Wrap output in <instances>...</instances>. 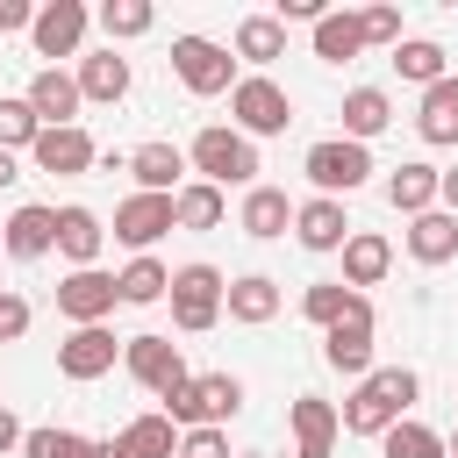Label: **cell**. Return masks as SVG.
Segmentation results:
<instances>
[{
	"instance_id": "obj_50",
	"label": "cell",
	"mask_w": 458,
	"mask_h": 458,
	"mask_svg": "<svg viewBox=\"0 0 458 458\" xmlns=\"http://www.w3.org/2000/svg\"><path fill=\"white\" fill-rule=\"evenodd\" d=\"M0 250H7V243H0Z\"/></svg>"
},
{
	"instance_id": "obj_49",
	"label": "cell",
	"mask_w": 458,
	"mask_h": 458,
	"mask_svg": "<svg viewBox=\"0 0 458 458\" xmlns=\"http://www.w3.org/2000/svg\"><path fill=\"white\" fill-rule=\"evenodd\" d=\"M0 29H7V14H0Z\"/></svg>"
},
{
	"instance_id": "obj_31",
	"label": "cell",
	"mask_w": 458,
	"mask_h": 458,
	"mask_svg": "<svg viewBox=\"0 0 458 458\" xmlns=\"http://www.w3.org/2000/svg\"><path fill=\"white\" fill-rule=\"evenodd\" d=\"M236 57H243V64H272V57H286V21H279V14H250V21H236Z\"/></svg>"
},
{
	"instance_id": "obj_15",
	"label": "cell",
	"mask_w": 458,
	"mask_h": 458,
	"mask_svg": "<svg viewBox=\"0 0 458 458\" xmlns=\"http://www.w3.org/2000/svg\"><path fill=\"white\" fill-rule=\"evenodd\" d=\"M79 79L72 72H57V64H43L36 79H29V107H36V122L43 129H72V114H79Z\"/></svg>"
},
{
	"instance_id": "obj_20",
	"label": "cell",
	"mask_w": 458,
	"mask_h": 458,
	"mask_svg": "<svg viewBox=\"0 0 458 458\" xmlns=\"http://www.w3.org/2000/svg\"><path fill=\"white\" fill-rule=\"evenodd\" d=\"M408 258H415V265H451V258H458V215H451V208L415 215V222H408Z\"/></svg>"
},
{
	"instance_id": "obj_5",
	"label": "cell",
	"mask_w": 458,
	"mask_h": 458,
	"mask_svg": "<svg viewBox=\"0 0 458 458\" xmlns=\"http://www.w3.org/2000/svg\"><path fill=\"white\" fill-rule=\"evenodd\" d=\"M172 72H179V86L200 93V100L236 93V57H229L222 43H208V36H172Z\"/></svg>"
},
{
	"instance_id": "obj_39",
	"label": "cell",
	"mask_w": 458,
	"mask_h": 458,
	"mask_svg": "<svg viewBox=\"0 0 458 458\" xmlns=\"http://www.w3.org/2000/svg\"><path fill=\"white\" fill-rule=\"evenodd\" d=\"M93 451V437H79V429H29L21 437V458H86Z\"/></svg>"
},
{
	"instance_id": "obj_8",
	"label": "cell",
	"mask_w": 458,
	"mask_h": 458,
	"mask_svg": "<svg viewBox=\"0 0 458 458\" xmlns=\"http://www.w3.org/2000/svg\"><path fill=\"white\" fill-rule=\"evenodd\" d=\"M229 114H236V129H243V136H286L293 100H286V86H272L265 72H250V79H236Z\"/></svg>"
},
{
	"instance_id": "obj_4",
	"label": "cell",
	"mask_w": 458,
	"mask_h": 458,
	"mask_svg": "<svg viewBox=\"0 0 458 458\" xmlns=\"http://www.w3.org/2000/svg\"><path fill=\"white\" fill-rule=\"evenodd\" d=\"M222 308H229V279H222L215 265H179V272H172V322H179L186 336L215 329Z\"/></svg>"
},
{
	"instance_id": "obj_46",
	"label": "cell",
	"mask_w": 458,
	"mask_h": 458,
	"mask_svg": "<svg viewBox=\"0 0 458 458\" xmlns=\"http://www.w3.org/2000/svg\"><path fill=\"white\" fill-rule=\"evenodd\" d=\"M86 458H129V451H122V444H114V437H107V444H93V451H86Z\"/></svg>"
},
{
	"instance_id": "obj_2",
	"label": "cell",
	"mask_w": 458,
	"mask_h": 458,
	"mask_svg": "<svg viewBox=\"0 0 458 458\" xmlns=\"http://www.w3.org/2000/svg\"><path fill=\"white\" fill-rule=\"evenodd\" d=\"M236 408H243V379L236 372H200L179 394H165V422L172 429H222Z\"/></svg>"
},
{
	"instance_id": "obj_43",
	"label": "cell",
	"mask_w": 458,
	"mask_h": 458,
	"mask_svg": "<svg viewBox=\"0 0 458 458\" xmlns=\"http://www.w3.org/2000/svg\"><path fill=\"white\" fill-rule=\"evenodd\" d=\"M21 437H29V429L14 422V408H0V458H7V451H21Z\"/></svg>"
},
{
	"instance_id": "obj_30",
	"label": "cell",
	"mask_w": 458,
	"mask_h": 458,
	"mask_svg": "<svg viewBox=\"0 0 458 458\" xmlns=\"http://www.w3.org/2000/svg\"><path fill=\"white\" fill-rule=\"evenodd\" d=\"M222 215H229V200H222V186H208V179H193V186L172 193V222H179V229H222Z\"/></svg>"
},
{
	"instance_id": "obj_28",
	"label": "cell",
	"mask_w": 458,
	"mask_h": 458,
	"mask_svg": "<svg viewBox=\"0 0 458 458\" xmlns=\"http://www.w3.org/2000/svg\"><path fill=\"white\" fill-rule=\"evenodd\" d=\"M279 315V279H265V272H243V279H229V322H272Z\"/></svg>"
},
{
	"instance_id": "obj_17",
	"label": "cell",
	"mask_w": 458,
	"mask_h": 458,
	"mask_svg": "<svg viewBox=\"0 0 458 458\" xmlns=\"http://www.w3.org/2000/svg\"><path fill=\"white\" fill-rule=\"evenodd\" d=\"M0 243H7V258H43V250H57V208L21 200V208L7 215V229H0Z\"/></svg>"
},
{
	"instance_id": "obj_6",
	"label": "cell",
	"mask_w": 458,
	"mask_h": 458,
	"mask_svg": "<svg viewBox=\"0 0 458 458\" xmlns=\"http://www.w3.org/2000/svg\"><path fill=\"white\" fill-rule=\"evenodd\" d=\"M308 179H315V193L322 200H336V193H358L365 179H372V150L365 143H351V136H329V143H315L308 150V165H301Z\"/></svg>"
},
{
	"instance_id": "obj_1",
	"label": "cell",
	"mask_w": 458,
	"mask_h": 458,
	"mask_svg": "<svg viewBox=\"0 0 458 458\" xmlns=\"http://www.w3.org/2000/svg\"><path fill=\"white\" fill-rule=\"evenodd\" d=\"M415 394H422V379H415L408 365H379V372L358 379V394H351L336 415H344L351 437H386L394 422H408V401H415Z\"/></svg>"
},
{
	"instance_id": "obj_22",
	"label": "cell",
	"mask_w": 458,
	"mask_h": 458,
	"mask_svg": "<svg viewBox=\"0 0 458 458\" xmlns=\"http://www.w3.org/2000/svg\"><path fill=\"white\" fill-rule=\"evenodd\" d=\"M236 222H243V236H258V243L286 236V229H293V200H286V186H250Z\"/></svg>"
},
{
	"instance_id": "obj_14",
	"label": "cell",
	"mask_w": 458,
	"mask_h": 458,
	"mask_svg": "<svg viewBox=\"0 0 458 458\" xmlns=\"http://www.w3.org/2000/svg\"><path fill=\"white\" fill-rule=\"evenodd\" d=\"M114 329L107 322H93V329H72L64 344H57V372L64 379H100V372H114Z\"/></svg>"
},
{
	"instance_id": "obj_41",
	"label": "cell",
	"mask_w": 458,
	"mask_h": 458,
	"mask_svg": "<svg viewBox=\"0 0 458 458\" xmlns=\"http://www.w3.org/2000/svg\"><path fill=\"white\" fill-rule=\"evenodd\" d=\"M358 21H365V43H401V14L394 7H365Z\"/></svg>"
},
{
	"instance_id": "obj_9",
	"label": "cell",
	"mask_w": 458,
	"mask_h": 458,
	"mask_svg": "<svg viewBox=\"0 0 458 458\" xmlns=\"http://www.w3.org/2000/svg\"><path fill=\"white\" fill-rule=\"evenodd\" d=\"M122 365H129V372H136V386H150L157 401H165V394H179V386L193 379V372H186V358H179V344H172V336H157V329L129 336V344H122Z\"/></svg>"
},
{
	"instance_id": "obj_44",
	"label": "cell",
	"mask_w": 458,
	"mask_h": 458,
	"mask_svg": "<svg viewBox=\"0 0 458 458\" xmlns=\"http://www.w3.org/2000/svg\"><path fill=\"white\" fill-rule=\"evenodd\" d=\"M437 208H451V215H458V165L444 172V186H437Z\"/></svg>"
},
{
	"instance_id": "obj_32",
	"label": "cell",
	"mask_w": 458,
	"mask_h": 458,
	"mask_svg": "<svg viewBox=\"0 0 458 458\" xmlns=\"http://www.w3.org/2000/svg\"><path fill=\"white\" fill-rule=\"evenodd\" d=\"M114 444H122L129 458H179V437H172V422H165V415H129Z\"/></svg>"
},
{
	"instance_id": "obj_25",
	"label": "cell",
	"mask_w": 458,
	"mask_h": 458,
	"mask_svg": "<svg viewBox=\"0 0 458 458\" xmlns=\"http://www.w3.org/2000/svg\"><path fill=\"white\" fill-rule=\"evenodd\" d=\"M79 93L114 107V100L129 93V57H122L114 43H107V50H93V57H79Z\"/></svg>"
},
{
	"instance_id": "obj_38",
	"label": "cell",
	"mask_w": 458,
	"mask_h": 458,
	"mask_svg": "<svg viewBox=\"0 0 458 458\" xmlns=\"http://www.w3.org/2000/svg\"><path fill=\"white\" fill-rule=\"evenodd\" d=\"M36 136H43V122L29 107V93L21 100H0V150H36Z\"/></svg>"
},
{
	"instance_id": "obj_36",
	"label": "cell",
	"mask_w": 458,
	"mask_h": 458,
	"mask_svg": "<svg viewBox=\"0 0 458 458\" xmlns=\"http://www.w3.org/2000/svg\"><path fill=\"white\" fill-rule=\"evenodd\" d=\"M150 21H157V7H150V0H107V7H100L107 43H129V36H143Z\"/></svg>"
},
{
	"instance_id": "obj_16",
	"label": "cell",
	"mask_w": 458,
	"mask_h": 458,
	"mask_svg": "<svg viewBox=\"0 0 458 458\" xmlns=\"http://www.w3.org/2000/svg\"><path fill=\"white\" fill-rule=\"evenodd\" d=\"M293 236H301V250H344L351 243V215H344V200H301L293 208Z\"/></svg>"
},
{
	"instance_id": "obj_34",
	"label": "cell",
	"mask_w": 458,
	"mask_h": 458,
	"mask_svg": "<svg viewBox=\"0 0 458 458\" xmlns=\"http://www.w3.org/2000/svg\"><path fill=\"white\" fill-rule=\"evenodd\" d=\"M394 72H401V79H415V86H437V79H444V43H429V36L394 43Z\"/></svg>"
},
{
	"instance_id": "obj_19",
	"label": "cell",
	"mask_w": 458,
	"mask_h": 458,
	"mask_svg": "<svg viewBox=\"0 0 458 458\" xmlns=\"http://www.w3.org/2000/svg\"><path fill=\"white\" fill-rule=\"evenodd\" d=\"M386 272H394V243H386L379 229H351V243H344V286L365 293V286H379Z\"/></svg>"
},
{
	"instance_id": "obj_35",
	"label": "cell",
	"mask_w": 458,
	"mask_h": 458,
	"mask_svg": "<svg viewBox=\"0 0 458 458\" xmlns=\"http://www.w3.org/2000/svg\"><path fill=\"white\" fill-rule=\"evenodd\" d=\"M379 444H386V458H451V451H444V437H437L429 422H394Z\"/></svg>"
},
{
	"instance_id": "obj_42",
	"label": "cell",
	"mask_w": 458,
	"mask_h": 458,
	"mask_svg": "<svg viewBox=\"0 0 458 458\" xmlns=\"http://www.w3.org/2000/svg\"><path fill=\"white\" fill-rule=\"evenodd\" d=\"M14 336H29V301L0 293V344H14Z\"/></svg>"
},
{
	"instance_id": "obj_21",
	"label": "cell",
	"mask_w": 458,
	"mask_h": 458,
	"mask_svg": "<svg viewBox=\"0 0 458 458\" xmlns=\"http://www.w3.org/2000/svg\"><path fill=\"white\" fill-rule=\"evenodd\" d=\"M179 172H186V150H179V143H143V150H129L136 193H179Z\"/></svg>"
},
{
	"instance_id": "obj_48",
	"label": "cell",
	"mask_w": 458,
	"mask_h": 458,
	"mask_svg": "<svg viewBox=\"0 0 458 458\" xmlns=\"http://www.w3.org/2000/svg\"><path fill=\"white\" fill-rule=\"evenodd\" d=\"M243 458H265V451H243Z\"/></svg>"
},
{
	"instance_id": "obj_3",
	"label": "cell",
	"mask_w": 458,
	"mask_h": 458,
	"mask_svg": "<svg viewBox=\"0 0 458 458\" xmlns=\"http://www.w3.org/2000/svg\"><path fill=\"white\" fill-rule=\"evenodd\" d=\"M186 157H193V172H200L208 186H258V143H250L243 129H222V122H215V129L193 136Z\"/></svg>"
},
{
	"instance_id": "obj_45",
	"label": "cell",
	"mask_w": 458,
	"mask_h": 458,
	"mask_svg": "<svg viewBox=\"0 0 458 458\" xmlns=\"http://www.w3.org/2000/svg\"><path fill=\"white\" fill-rule=\"evenodd\" d=\"M21 172H14V150H0V186H14Z\"/></svg>"
},
{
	"instance_id": "obj_47",
	"label": "cell",
	"mask_w": 458,
	"mask_h": 458,
	"mask_svg": "<svg viewBox=\"0 0 458 458\" xmlns=\"http://www.w3.org/2000/svg\"><path fill=\"white\" fill-rule=\"evenodd\" d=\"M444 451H451V458H458V429H451V437H444Z\"/></svg>"
},
{
	"instance_id": "obj_29",
	"label": "cell",
	"mask_w": 458,
	"mask_h": 458,
	"mask_svg": "<svg viewBox=\"0 0 458 458\" xmlns=\"http://www.w3.org/2000/svg\"><path fill=\"white\" fill-rule=\"evenodd\" d=\"M358 50H365V21H358V14H336V7H329V14L315 21V57H322V64H351Z\"/></svg>"
},
{
	"instance_id": "obj_33",
	"label": "cell",
	"mask_w": 458,
	"mask_h": 458,
	"mask_svg": "<svg viewBox=\"0 0 458 458\" xmlns=\"http://www.w3.org/2000/svg\"><path fill=\"white\" fill-rule=\"evenodd\" d=\"M114 286H122V301H129V308H150V301H165V293H172V272H165L157 258H129V265L114 272Z\"/></svg>"
},
{
	"instance_id": "obj_7",
	"label": "cell",
	"mask_w": 458,
	"mask_h": 458,
	"mask_svg": "<svg viewBox=\"0 0 458 458\" xmlns=\"http://www.w3.org/2000/svg\"><path fill=\"white\" fill-rule=\"evenodd\" d=\"M322 365H329V372H351V379L372 372V301H365V293H351L344 322L322 329Z\"/></svg>"
},
{
	"instance_id": "obj_11",
	"label": "cell",
	"mask_w": 458,
	"mask_h": 458,
	"mask_svg": "<svg viewBox=\"0 0 458 458\" xmlns=\"http://www.w3.org/2000/svg\"><path fill=\"white\" fill-rule=\"evenodd\" d=\"M86 29H93V14L79 0H43L29 21V43H36V57H72L86 43Z\"/></svg>"
},
{
	"instance_id": "obj_37",
	"label": "cell",
	"mask_w": 458,
	"mask_h": 458,
	"mask_svg": "<svg viewBox=\"0 0 458 458\" xmlns=\"http://www.w3.org/2000/svg\"><path fill=\"white\" fill-rule=\"evenodd\" d=\"M344 308H351V286H344V279H315V286L301 293V315H308L315 329H329V322H344Z\"/></svg>"
},
{
	"instance_id": "obj_26",
	"label": "cell",
	"mask_w": 458,
	"mask_h": 458,
	"mask_svg": "<svg viewBox=\"0 0 458 458\" xmlns=\"http://www.w3.org/2000/svg\"><path fill=\"white\" fill-rule=\"evenodd\" d=\"M386 122H394V100H386L379 86H351V93H344V136H351V143H372Z\"/></svg>"
},
{
	"instance_id": "obj_13",
	"label": "cell",
	"mask_w": 458,
	"mask_h": 458,
	"mask_svg": "<svg viewBox=\"0 0 458 458\" xmlns=\"http://www.w3.org/2000/svg\"><path fill=\"white\" fill-rule=\"evenodd\" d=\"M29 157H36V172H50V179H79V172L100 165V150H93V136H86L79 122H72V129H43Z\"/></svg>"
},
{
	"instance_id": "obj_23",
	"label": "cell",
	"mask_w": 458,
	"mask_h": 458,
	"mask_svg": "<svg viewBox=\"0 0 458 458\" xmlns=\"http://www.w3.org/2000/svg\"><path fill=\"white\" fill-rule=\"evenodd\" d=\"M100 243H107V229H100L93 208H57V250L72 258V272H86L100 258Z\"/></svg>"
},
{
	"instance_id": "obj_27",
	"label": "cell",
	"mask_w": 458,
	"mask_h": 458,
	"mask_svg": "<svg viewBox=\"0 0 458 458\" xmlns=\"http://www.w3.org/2000/svg\"><path fill=\"white\" fill-rule=\"evenodd\" d=\"M437 186H444V172H437V165H401V172L386 179V200L415 222V215H429V208H437Z\"/></svg>"
},
{
	"instance_id": "obj_10",
	"label": "cell",
	"mask_w": 458,
	"mask_h": 458,
	"mask_svg": "<svg viewBox=\"0 0 458 458\" xmlns=\"http://www.w3.org/2000/svg\"><path fill=\"white\" fill-rule=\"evenodd\" d=\"M114 301H122V286H114V272H100V265H86V272L57 279V315H64L72 329L107 322V315H114Z\"/></svg>"
},
{
	"instance_id": "obj_24",
	"label": "cell",
	"mask_w": 458,
	"mask_h": 458,
	"mask_svg": "<svg viewBox=\"0 0 458 458\" xmlns=\"http://www.w3.org/2000/svg\"><path fill=\"white\" fill-rule=\"evenodd\" d=\"M415 129H422V143H458V79H451V72H444L437 86H422Z\"/></svg>"
},
{
	"instance_id": "obj_40",
	"label": "cell",
	"mask_w": 458,
	"mask_h": 458,
	"mask_svg": "<svg viewBox=\"0 0 458 458\" xmlns=\"http://www.w3.org/2000/svg\"><path fill=\"white\" fill-rule=\"evenodd\" d=\"M179 458H229V437L222 429H186L179 437Z\"/></svg>"
},
{
	"instance_id": "obj_12",
	"label": "cell",
	"mask_w": 458,
	"mask_h": 458,
	"mask_svg": "<svg viewBox=\"0 0 458 458\" xmlns=\"http://www.w3.org/2000/svg\"><path fill=\"white\" fill-rule=\"evenodd\" d=\"M165 229H179V222H172V193H129V200L114 208V236H122L136 258H150V243H157Z\"/></svg>"
},
{
	"instance_id": "obj_18",
	"label": "cell",
	"mask_w": 458,
	"mask_h": 458,
	"mask_svg": "<svg viewBox=\"0 0 458 458\" xmlns=\"http://www.w3.org/2000/svg\"><path fill=\"white\" fill-rule=\"evenodd\" d=\"M336 429H344V415L322 394H301L293 401V458H329L336 451Z\"/></svg>"
}]
</instances>
